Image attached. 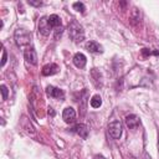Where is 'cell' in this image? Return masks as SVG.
Returning <instances> with one entry per match:
<instances>
[{"mask_svg":"<svg viewBox=\"0 0 159 159\" xmlns=\"http://www.w3.org/2000/svg\"><path fill=\"white\" fill-rule=\"evenodd\" d=\"M68 37L73 42H82L84 40V31L82 25H80L77 21H72L68 25Z\"/></svg>","mask_w":159,"mask_h":159,"instance_id":"obj_1","label":"cell"},{"mask_svg":"<svg viewBox=\"0 0 159 159\" xmlns=\"http://www.w3.org/2000/svg\"><path fill=\"white\" fill-rule=\"evenodd\" d=\"M15 41H16V45L20 47H30L31 35L24 29H17L15 31Z\"/></svg>","mask_w":159,"mask_h":159,"instance_id":"obj_2","label":"cell"},{"mask_svg":"<svg viewBox=\"0 0 159 159\" xmlns=\"http://www.w3.org/2000/svg\"><path fill=\"white\" fill-rule=\"evenodd\" d=\"M122 123L119 120H112L109 124H108V133L111 135V138L113 139H119L120 135H122Z\"/></svg>","mask_w":159,"mask_h":159,"instance_id":"obj_3","label":"cell"},{"mask_svg":"<svg viewBox=\"0 0 159 159\" xmlns=\"http://www.w3.org/2000/svg\"><path fill=\"white\" fill-rule=\"evenodd\" d=\"M51 31H52V27L50 26L47 17H45V16L41 17L39 20V32L41 35H43V36H48L51 34Z\"/></svg>","mask_w":159,"mask_h":159,"instance_id":"obj_4","label":"cell"},{"mask_svg":"<svg viewBox=\"0 0 159 159\" xmlns=\"http://www.w3.org/2000/svg\"><path fill=\"white\" fill-rule=\"evenodd\" d=\"M46 94L48 97L57 98V99H63V97H65V92L61 88L55 87V86H47L46 87Z\"/></svg>","mask_w":159,"mask_h":159,"instance_id":"obj_5","label":"cell"},{"mask_svg":"<svg viewBox=\"0 0 159 159\" xmlns=\"http://www.w3.org/2000/svg\"><path fill=\"white\" fill-rule=\"evenodd\" d=\"M24 57L25 60L31 65H37V55L34 47H26L24 50Z\"/></svg>","mask_w":159,"mask_h":159,"instance_id":"obj_6","label":"cell"},{"mask_svg":"<svg viewBox=\"0 0 159 159\" xmlns=\"http://www.w3.org/2000/svg\"><path fill=\"white\" fill-rule=\"evenodd\" d=\"M71 130L75 132V133H77L82 139H87V137H88V132H89L88 127H87L86 124H83V123H77L75 127L71 128Z\"/></svg>","mask_w":159,"mask_h":159,"instance_id":"obj_7","label":"cell"},{"mask_svg":"<svg viewBox=\"0 0 159 159\" xmlns=\"http://www.w3.org/2000/svg\"><path fill=\"white\" fill-rule=\"evenodd\" d=\"M125 125L129 128V129H135L140 125V119L138 116L135 114H129L125 117Z\"/></svg>","mask_w":159,"mask_h":159,"instance_id":"obj_8","label":"cell"},{"mask_svg":"<svg viewBox=\"0 0 159 159\" xmlns=\"http://www.w3.org/2000/svg\"><path fill=\"white\" fill-rule=\"evenodd\" d=\"M62 118L66 123H73L76 119V111L72 107H67L62 112Z\"/></svg>","mask_w":159,"mask_h":159,"instance_id":"obj_9","label":"cell"},{"mask_svg":"<svg viewBox=\"0 0 159 159\" xmlns=\"http://www.w3.org/2000/svg\"><path fill=\"white\" fill-rule=\"evenodd\" d=\"M72 61H73V65H75L76 67L83 68V67L86 66V63H87V57H86L82 52H77V53L73 56Z\"/></svg>","mask_w":159,"mask_h":159,"instance_id":"obj_10","label":"cell"},{"mask_svg":"<svg viewBox=\"0 0 159 159\" xmlns=\"http://www.w3.org/2000/svg\"><path fill=\"white\" fill-rule=\"evenodd\" d=\"M86 48L89 52H92V53H102L103 52L102 45H99L96 41H88V42H86Z\"/></svg>","mask_w":159,"mask_h":159,"instance_id":"obj_11","label":"cell"},{"mask_svg":"<svg viewBox=\"0 0 159 159\" xmlns=\"http://www.w3.org/2000/svg\"><path fill=\"white\" fill-rule=\"evenodd\" d=\"M42 75L43 76H52L55 73L58 72V66L56 63H48V65H45L42 67Z\"/></svg>","mask_w":159,"mask_h":159,"instance_id":"obj_12","label":"cell"},{"mask_svg":"<svg viewBox=\"0 0 159 159\" xmlns=\"http://www.w3.org/2000/svg\"><path fill=\"white\" fill-rule=\"evenodd\" d=\"M47 20H48V24H50L51 27H55L56 29V27H60L61 26V17L58 15H56V14L50 15L47 17Z\"/></svg>","mask_w":159,"mask_h":159,"instance_id":"obj_13","label":"cell"},{"mask_svg":"<svg viewBox=\"0 0 159 159\" xmlns=\"http://www.w3.org/2000/svg\"><path fill=\"white\" fill-rule=\"evenodd\" d=\"M89 104H91L92 108H99V107L102 106V98H101V96H99V94H94V96L91 98Z\"/></svg>","mask_w":159,"mask_h":159,"instance_id":"obj_14","label":"cell"},{"mask_svg":"<svg viewBox=\"0 0 159 159\" xmlns=\"http://www.w3.org/2000/svg\"><path fill=\"white\" fill-rule=\"evenodd\" d=\"M91 76L93 78V82L96 83V86H97V81H99V83H102V76H101V73H99V71L97 68H93L91 71Z\"/></svg>","mask_w":159,"mask_h":159,"instance_id":"obj_15","label":"cell"},{"mask_svg":"<svg viewBox=\"0 0 159 159\" xmlns=\"http://www.w3.org/2000/svg\"><path fill=\"white\" fill-rule=\"evenodd\" d=\"M73 9L76 10V11H80V12H84V10H86V6H84V4L83 2H80V1H77V2H73Z\"/></svg>","mask_w":159,"mask_h":159,"instance_id":"obj_16","label":"cell"},{"mask_svg":"<svg viewBox=\"0 0 159 159\" xmlns=\"http://www.w3.org/2000/svg\"><path fill=\"white\" fill-rule=\"evenodd\" d=\"M130 20H133V21H139V20H140V11H139L138 9H133V10H132Z\"/></svg>","mask_w":159,"mask_h":159,"instance_id":"obj_17","label":"cell"},{"mask_svg":"<svg viewBox=\"0 0 159 159\" xmlns=\"http://www.w3.org/2000/svg\"><path fill=\"white\" fill-rule=\"evenodd\" d=\"M62 32H63V29H62V26H60V27H56V29H55V31H53V37H55V40H58V37H61Z\"/></svg>","mask_w":159,"mask_h":159,"instance_id":"obj_18","label":"cell"},{"mask_svg":"<svg viewBox=\"0 0 159 159\" xmlns=\"http://www.w3.org/2000/svg\"><path fill=\"white\" fill-rule=\"evenodd\" d=\"M0 89H1V94H2V99H7V94H9V89L5 84H1L0 86Z\"/></svg>","mask_w":159,"mask_h":159,"instance_id":"obj_19","label":"cell"},{"mask_svg":"<svg viewBox=\"0 0 159 159\" xmlns=\"http://www.w3.org/2000/svg\"><path fill=\"white\" fill-rule=\"evenodd\" d=\"M6 60H7V55H6V51H5V48H2V60H1V67H4V66H5V63H6Z\"/></svg>","mask_w":159,"mask_h":159,"instance_id":"obj_20","label":"cell"},{"mask_svg":"<svg viewBox=\"0 0 159 159\" xmlns=\"http://www.w3.org/2000/svg\"><path fill=\"white\" fill-rule=\"evenodd\" d=\"M142 53H143L144 57H148V56H150L153 52H152L149 48H142Z\"/></svg>","mask_w":159,"mask_h":159,"instance_id":"obj_21","label":"cell"},{"mask_svg":"<svg viewBox=\"0 0 159 159\" xmlns=\"http://www.w3.org/2000/svg\"><path fill=\"white\" fill-rule=\"evenodd\" d=\"M29 5H32V6H41L42 5V1H29Z\"/></svg>","mask_w":159,"mask_h":159,"instance_id":"obj_22","label":"cell"},{"mask_svg":"<svg viewBox=\"0 0 159 159\" xmlns=\"http://www.w3.org/2000/svg\"><path fill=\"white\" fill-rule=\"evenodd\" d=\"M47 113H48V116H51V117H53V116H55V111H53V109H52L51 107L48 108V111H47Z\"/></svg>","mask_w":159,"mask_h":159,"instance_id":"obj_23","label":"cell"},{"mask_svg":"<svg viewBox=\"0 0 159 159\" xmlns=\"http://www.w3.org/2000/svg\"><path fill=\"white\" fill-rule=\"evenodd\" d=\"M93 159H106V158H104L103 155H96V157H94Z\"/></svg>","mask_w":159,"mask_h":159,"instance_id":"obj_24","label":"cell"},{"mask_svg":"<svg viewBox=\"0 0 159 159\" xmlns=\"http://www.w3.org/2000/svg\"><path fill=\"white\" fill-rule=\"evenodd\" d=\"M158 147H159V140H158Z\"/></svg>","mask_w":159,"mask_h":159,"instance_id":"obj_25","label":"cell"}]
</instances>
